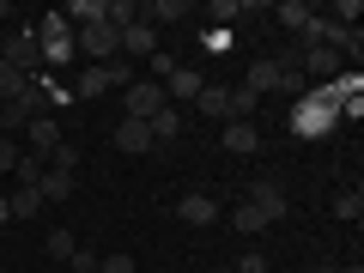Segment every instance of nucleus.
<instances>
[{"label": "nucleus", "mask_w": 364, "mask_h": 273, "mask_svg": "<svg viewBox=\"0 0 364 273\" xmlns=\"http://www.w3.org/2000/svg\"><path fill=\"white\" fill-rule=\"evenodd\" d=\"M116 146H122V152H152V128L134 122V116H122L116 122Z\"/></svg>", "instance_id": "obj_15"}, {"label": "nucleus", "mask_w": 364, "mask_h": 273, "mask_svg": "<svg viewBox=\"0 0 364 273\" xmlns=\"http://www.w3.org/2000/svg\"><path fill=\"white\" fill-rule=\"evenodd\" d=\"M273 18H279V25H286V31H298V37H304V25H310V6H304V0H286V6H273Z\"/></svg>", "instance_id": "obj_22"}, {"label": "nucleus", "mask_w": 364, "mask_h": 273, "mask_svg": "<svg viewBox=\"0 0 364 273\" xmlns=\"http://www.w3.org/2000/svg\"><path fill=\"white\" fill-rule=\"evenodd\" d=\"M122 55H140V61H152V55H158V43H152V25H146V18L122 25Z\"/></svg>", "instance_id": "obj_12"}, {"label": "nucleus", "mask_w": 364, "mask_h": 273, "mask_svg": "<svg viewBox=\"0 0 364 273\" xmlns=\"http://www.w3.org/2000/svg\"><path fill=\"white\" fill-rule=\"evenodd\" d=\"M67 267H73V273H97V255H91V249H73V261H67Z\"/></svg>", "instance_id": "obj_31"}, {"label": "nucleus", "mask_w": 364, "mask_h": 273, "mask_svg": "<svg viewBox=\"0 0 364 273\" xmlns=\"http://www.w3.org/2000/svg\"><path fill=\"white\" fill-rule=\"evenodd\" d=\"M176 219L182 225H213V219H219V200H213V195H182L176 200Z\"/></svg>", "instance_id": "obj_13"}, {"label": "nucleus", "mask_w": 364, "mask_h": 273, "mask_svg": "<svg viewBox=\"0 0 364 273\" xmlns=\"http://www.w3.org/2000/svg\"><path fill=\"white\" fill-rule=\"evenodd\" d=\"M195 109H200V116H231V109H225V85H200V97H195Z\"/></svg>", "instance_id": "obj_24"}, {"label": "nucleus", "mask_w": 364, "mask_h": 273, "mask_svg": "<svg viewBox=\"0 0 364 273\" xmlns=\"http://www.w3.org/2000/svg\"><path fill=\"white\" fill-rule=\"evenodd\" d=\"M310 273H340V261H322V267H310Z\"/></svg>", "instance_id": "obj_35"}, {"label": "nucleus", "mask_w": 364, "mask_h": 273, "mask_svg": "<svg viewBox=\"0 0 364 273\" xmlns=\"http://www.w3.org/2000/svg\"><path fill=\"white\" fill-rule=\"evenodd\" d=\"M231 225H237V231H249V237H255V231H261V225H267V219H261V213H255V207H249V200H243V207L231 213Z\"/></svg>", "instance_id": "obj_27"}, {"label": "nucleus", "mask_w": 364, "mask_h": 273, "mask_svg": "<svg viewBox=\"0 0 364 273\" xmlns=\"http://www.w3.org/2000/svg\"><path fill=\"white\" fill-rule=\"evenodd\" d=\"M200 85H207V73H200V67H176V73L164 79L170 109H176V104H195V97H200Z\"/></svg>", "instance_id": "obj_8"}, {"label": "nucleus", "mask_w": 364, "mask_h": 273, "mask_svg": "<svg viewBox=\"0 0 364 273\" xmlns=\"http://www.w3.org/2000/svg\"><path fill=\"white\" fill-rule=\"evenodd\" d=\"M279 67H286V55H267V61H255V67H249V79H243V85L255 91V97H261V91H279Z\"/></svg>", "instance_id": "obj_14"}, {"label": "nucleus", "mask_w": 364, "mask_h": 273, "mask_svg": "<svg viewBox=\"0 0 364 273\" xmlns=\"http://www.w3.org/2000/svg\"><path fill=\"white\" fill-rule=\"evenodd\" d=\"M0 18H13V6H6V0H0Z\"/></svg>", "instance_id": "obj_36"}, {"label": "nucleus", "mask_w": 364, "mask_h": 273, "mask_svg": "<svg viewBox=\"0 0 364 273\" xmlns=\"http://www.w3.org/2000/svg\"><path fill=\"white\" fill-rule=\"evenodd\" d=\"M237 18H243V0H213V6H207V25L213 31H231Z\"/></svg>", "instance_id": "obj_21"}, {"label": "nucleus", "mask_w": 364, "mask_h": 273, "mask_svg": "<svg viewBox=\"0 0 364 273\" xmlns=\"http://www.w3.org/2000/svg\"><path fill=\"white\" fill-rule=\"evenodd\" d=\"M0 225H13V213H6V188H0Z\"/></svg>", "instance_id": "obj_34"}, {"label": "nucleus", "mask_w": 364, "mask_h": 273, "mask_svg": "<svg viewBox=\"0 0 364 273\" xmlns=\"http://www.w3.org/2000/svg\"><path fill=\"white\" fill-rule=\"evenodd\" d=\"M97 273H134V255H97Z\"/></svg>", "instance_id": "obj_30"}, {"label": "nucleus", "mask_w": 364, "mask_h": 273, "mask_svg": "<svg viewBox=\"0 0 364 273\" xmlns=\"http://www.w3.org/2000/svg\"><path fill=\"white\" fill-rule=\"evenodd\" d=\"M31 31H37L43 67H67V61H73V55H79V43H73V25H67L61 13H43L37 25H31Z\"/></svg>", "instance_id": "obj_2"}, {"label": "nucleus", "mask_w": 364, "mask_h": 273, "mask_svg": "<svg viewBox=\"0 0 364 273\" xmlns=\"http://www.w3.org/2000/svg\"><path fill=\"white\" fill-rule=\"evenodd\" d=\"M104 18H109V25H134V18H140V6H134V0H104Z\"/></svg>", "instance_id": "obj_26"}, {"label": "nucleus", "mask_w": 364, "mask_h": 273, "mask_svg": "<svg viewBox=\"0 0 364 273\" xmlns=\"http://www.w3.org/2000/svg\"><path fill=\"white\" fill-rule=\"evenodd\" d=\"M249 207H255L267 225H273V219H286V182L273 176V170H267V176H255V182H249Z\"/></svg>", "instance_id": "obj_6"}, {"label": "nucleus", "mask_w": 364, "mask_h": 273, "mask_svg": "<svg viewBox=\"0 0 364 273\" xmlns=\"http://www.w3.org/2000/svg\"><path fill=\"white\" fill-rule=\"evenodd\" d=\"M37 195H43V207L67 200V195H73V170H61V164H43V182H37Z\"/></svg>", "instance_id": "obj_10"}, {"label": "nucleus", "mask_w": 364, "mask_h": 273, "mask_svg": "<svg viewBox=\"0 0 364 273\" xmlns=\"http://www.w3.org/2000/svg\"><path fill=\"white\" fill-rule=\"evenodd\" d=\"M334 122H340L334 97H328L322 85H310L298 104H291V122H286V128L298 134V140H328V134H334Z\"/></svg>", "instance_id": "obj_1"}, {"label": "nucleus", "mask_w": 364, "mask_h": 273, "mask_svg": "<svg viewBox=\"0 0 364 273\" xmlns=\"http://www.w3.org/2000/svg\"><path fill=\"white\" fill-rule=\"evenodd\" d=\"M67 91H73L79 104H91V97H104V91H109V73H104V67H85V73H79Z\"/></svg>", "instance_id": "obj_17"}, {"label": "nucleus", "mask_w": 364, "mask_h": 273, "mask_svg": "<svg viewBox=\"0 0 364 273\" xmlns=\"http://www.w3.org/2000/svg\"><path fill=\"white\" fill-rule=\"evenodd\" d=\"M146 128H152V146H170L182 134V109H158L152 122H146Z\"/></svg>", "instance_id": "obj_19"}, {"label": "nucleus", "mask_w": 364, "mask_h": 273, "mask_svg": "<svg viewBox=\"0 0 364 273\" xmlns=\"http://www.w3.org/2000/svg\"><path fill=\"white\" fill-rule=\"evenodd\" d=\"M188 13H195L188 0H152V6H140V18H146V25H182Z\"/></svg>", "instance_id": "obj_16"}, {"label": "nucleus", "mask_w": 364, "mask_h": 273, "mask_svg": "<svg viewBox=\"0 0 364 273\" xmlns=\"http://www.w3.org/2000/svg\"><path fill=\"white\" fill-rule=\"evenodd\" d=\"M18 158H25V152H18V146H13V140H6V134H0V170H13V164H18Z\"/></svg>", "instance_id": "obj_32"}, {"label": "nucleus", "mask_w": 364, "mask_h": 273, "mask_svg": "<svg viewBox=\"0 0 364 273\" xmlns=\"http://www.w3.org/2000/svg\"><path fill=\"white\" fill-rule=\"evenodd\" d=\"M0 49H6V67H18V73L37 79L43 73V49H37V31H13V37H0Z\"/></svg>", "instance_id": "obj_5"}, {"label": "nucleus", "mask_w": 364, "mask_h": 273, "mask_svg": "<svg viewBox=\"0 0 364 273\" xmlns=\"http://www.w3.org/2000/svg\"><path fill=\"white\" fill-rule=\"evenodd\" d=\"M122 104H128L134 122H152L158 109H170V97H164V85H158V79H134V85L122 91Z\"/></svg>", "instance_id": "obj_4"}, {"label": "nucleus", "mask_w": 364, "mask_h": 273, "mask_svg": "<svg viewBox=\"0 0 364 273\" xmlns=\"http://www.w3.org/2000/svg\"><path fill=\"white\" fill-rule=\"evenodd\" d=\"M73 249H79L73 231H49V255H55V261H73Z\"/></svg>", "instance_id": "obj_28"}, {"label": "nucleus", "mask_w": 364, "mask_h": 273, "mask_svg": "<svg viewBox=\"0 0 364 273\" xmlns=\"http://www.w3.org/2000/svg\"><path fill=\"white\" fill-rule=\"evenodd\" d=\"M13 182H18V188H37V182H43V158H18V164H13Z\"/></svg>", "instance_id": "obj_25"}, {"label": "nucleus", "mask_w": 364, "mask_h": 273, "mask_svg": "<svg viewBox=\"0 0 364 273\" xmlns=\"http://www.w3.org/2000/svg\"><path fill=\"white\" fill-rule=\"evenodd\" d=\"M6 213H13V219H37V213H43V195H37V188H18V182H13V195H6Z\"/></svg>", "instance_id": "obj_18"}, {"label": "nucleus", "mask_w": 364, "mask_h": 273, "mask_svg": "<svg viewBox=\"0 0 364 273\" xmlns=\"http://www.w3.org/2000/svg\"><path fill=\"white\" fill-rule=\"evenodd\" d=\"M298 67H304V79H322V85H328V79H340V73H346V61H340L334 49H322V43H310V49L298 55Z\"/></svg>", "instance_id": "obj_7"}, {"label": "nucleus", "mask_w": 364, "mask_h": 273, "mask_svg": "<svg viewBox=\"0 0 364 273\" xmlns=\"http://www.w3.org/2000/svg\"><path fill=\"white\" fill-rule=\"evenodd\" d=\"M25 140H31V158H43V164H49V152L61 146V122H55V116H37V122L25 128Z\"/></svg>", "instance_id": "obj_9"}, {"label": "nucleus", "mask_w": 364, "mask_h": 273, "mask_svg": "<svg viewBox=\"0 0 364 273\" xmlns=\"http://www.w3.org/2000/svg\"><path fill=\"white\" fill-rule=\"evenodd\" d=\"M237 273H267V255H243V261H237Z\"/></svg>", "instance_id": "obj_33"}, {"label": "nucleus", "mask_w": 364, "mask_h": 273, "mask_svg": "<svg viewBox=\"0 0 364 273\" xmlns=\"http://www.w3.org/2000/svg\"><path fill=\"white\" fill-rule=\"evenodd\" d=\"M25 91H31V73H18V67H6V61H0V97H6V104H18Z\"/></svg>", "instance_id": "obj_20"}, {"label": "nucleus", "mask_w": 364, "mask_h": 273, "mask_svg": "<svg viewBox=\"0 0 364 273\" xmlns=\"http://www.w3.org/2000/svg\"><path fill=\"white\" fill-rule=\"evenodd\" d=\"M0 61H6V49H0Z\"/></svg>", "instance_id": "obj_37"}, {"label": "nucleus", "mask_w": 364, "mask_h": 273, "mask_svg": "<svg viewBox=\"0 0 364 273\" xmlns=\"http://www.w3.org/2000/svg\"><path fill=\"white\" fill-rule=\"evenodd\" d=\"M334 219H346V225L364 219V195H358V188H340V195H334Z\"/></svg>", "instance_id": "obj_23"}, {"label": "nucleus", "mask_w": 364, "mask_h": 273, "mask_svg": "<svg viewBox=\"0 0 364 273\" xmlns=\"http://www.w3.org/2000/svg\"><path fill=\"white\" fill-rule=\"evenodd\" d=\"M49 164H61V170H73V164H79V146H73V140H61V146H55V152H49Z\"/></svg>", "instance_id": "obj_29"}, {"label": "nucleus", "mask_w": 364, "mask_h": 273, "mask_svg": "<svg viewBox=\"0 0 364 273\" xmlns=\"http://www.w3.org/2000/svg\"><path fill=\"white\" fill-rule=\"evenodd\" d=\"M225 152H237V158L261 152V128L255 122H225Z\"/></svg>", "instance_id": "obj_11"}, {"label": "nucleus", "mask_w": 364, "mask_h": 273, "mask_svg": "<svg viewBox=\"0 0 364 273\" xmlns=\"http://www.w3.org/2000/svg\"><path fill=\"white\" fill-rule=\"evenodd\" d=\"M73 43H79V55H91L97 67H104V61H116V55H122V31L109 25V18H97V25L73 31Z\"/></svg>", "instance_id": "obj_3"}, {"label": "nucleus", "mask_w": 364, "mask_h": 273, "mask_svg": "<svg viewBox=\"0 0 364 273\" xmlns=\"http://www.w3.org/2000/svg\"><path fill=\"white\" fill-rule=\"evenodd\" d=\"M195 273H207V267H195Z\"/></svg>", "instance_id": "obj_38"}]
</instances>
